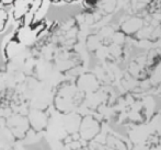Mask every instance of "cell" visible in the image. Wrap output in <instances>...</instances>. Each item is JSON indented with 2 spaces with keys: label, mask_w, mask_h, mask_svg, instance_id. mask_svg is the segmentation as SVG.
Returning a JSON list of instances; mask_svg holds the SVG:
<instances>
[{
  "label": "cell",
  "mask_w": 161,
  "mask_h": 150,
  "mask_svg": "<svg viewBox=\"0 0 161 150\" xmlns=\"http://www.w3.org/2000/svg\"><path fill=\"white\" fill-rule=\"evenodd\" d=\"M28 120H29V124H30V127L35 131H43L47 125L46 116H45L42 112H38V111H33V112H31Z\"/></svg>",
  "instance_id": "cell-5"
},
{
  "label": "cell",
  "mask_w": 161,
  "mask_h": 150,
  "mask_svg": "<svg viewBox=\"0 0 161 150\" xmlns=\"http://www.w3.org/2000/svg\"><path fill=\"white\" fill-rule=\"evenodd\" d=\"M9 122H10V128L12 131V133L19 138L24 137L26 135V133H28L29 128H30L28 119H24V117H13Z\"/></svg>",
  "instance_id": "cell-3"
},
{
  "label": "cell",
  "mask_w": 161,
  "mask_h": 150,
  "mask_svg": "<svg viewBox=\"0 0 161 150\" xmlns=\"http://www.w3.org/2000/svg\"><path fill=\"white\" fill-rule=\"evenodd\" d=\"M48 0H14L11 6V17L20 25H31L45 20Z\"/></svg>",
  "instance_id": "cell-1"
},
{
  "label": "cell",
  "mask_w": 161,
  "mask_h": 150,
  "mask_svg": "<svg viewBox=\"0 0 161 150\" xmlns=\"http://www.w3.org/2000/svg\"><path fill=\"white\" fill-rule=\"evenodd\" d=\"M9 19H10V13L6 8L0 6V33L7 29Z\"/></svg>",
  "instance_id": "cell-7"
},
{
  "label": "cell",
  "mask_w": 161,
  "mask_h": 150,
  "mask_svg": "<svg viewBox=\"0 0 161 150\" xmlns=\"http://www.w3.org/2000/svg\"><path fill=\"white\" fill-rule=\"evenodd\" d=\"M102 126H103L102 122L97 119L96 116L86 115L80 119L77 133H78L80 139L88 145L92 140H96V138L101 134Z\"/></svg>",
  "instance_id": "cell-2"
},
{
  "label": "cell",
  "mask_w": 161,
  "mask_h": 150,
  "mask_svg": "<svg viewBox=\"0 0 161 150\" xmlns=\"http://www.w3.org/2000/svg\"><path fill=\"white\" fill-rule=\"evenodd\" d=\"M79 150H89V149H88V147H82V148H80Z\"/></svg>",
  "instance_id": "cell-9"
},
{
  "label": "cell",
  "mask_w": 161,
  "mask_h": 150,
  "mask_svg": "<svg viewBox=\"0 0 161 150\" xmlns=\"http://www.w3.org/2000/svg\"><path fill=\"white\" fill-rule=\"evenodd\" d=\"M129 150H150L147 145H145L144 142H137V144H131V147Z\"/></svg>",
  "instance_id": "cell-8"
},
{
  "label": "cell",
  "mask_w": 161,
  "mask_h": 150,
  "mask_svg": "<svg viewBox=\"0 0 161 150\" xmlns=\"http://www.w3.org/2000/svg\"><path fill=\"white\" fill-rule=\"evenodd\" d=\"M147 126H148L150 131L161 136V111L153 113V116L150 117V119L147 123Z\"/></svg>",
  "instance_id": "cell-6"
},
{
  "label": "cell",
  "mask_w": 161,
  "mask_h": 150,
  "mask_svg": "<svg viewBox=\"0 0 161 150\" xmlns=\"http://www.w3.org/2000/svg\"><path fill=\"white\" fill-rule=\"evenodd\" d=\"M104 144L114 150H129L127 142L114 133L106 134L105 139H104Z\"/></svg>",
  "instance_id": "cell-4"
}]
</instances>
